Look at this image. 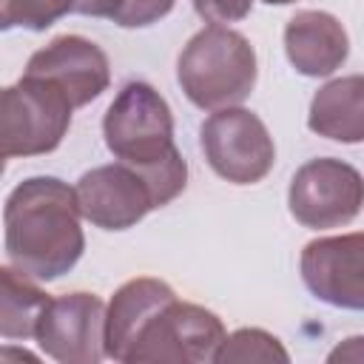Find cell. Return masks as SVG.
Returning a JSON list of instances; mask_svg holds the SVG:
<instances>
[{
    "instance_id": "obj_3",
    "label": "cell",
    "mask_w": 364,
    "mask_h": 364,
    "mask_svg": "<svg viewBox=\"0 0 364 364\" xmlns=\"http://www.w3.org/2000/svg\"><path fill=\"white\" fill-rule=\"evenodd\" d=\"M80 202L88 219L102 228H125L136 222L148 208H154L148 188L139 176L122 168H100L80 179Z\"/></svg>"
},
{
    "instance_id": "obj_6",
    "label": "cell",
    "mask_w": 364,
    "mask_h": 364,
    "mask_svg": "<svg viewBox=\"0 0 364 364\" xmlns=\"http://www.w3.org/2000/svg\"><path fill=\"white\" fill-rule=\"evenodd\" d=\"M276 3H287V0H276Z\"/></svg>"
},
{
    "instance_id": "obj_1",
    "label": "cell",
    "mask_w": 364,
    "mask_h": 364,
    "mask_svg": "<svg viewBox=\"0 0 364 364\" xmlns=\"http://www.w3.org/2000/svg\"><path fill=\"white\" fill-rule=\"evenodd\" d=\"M9 256L40 279L71 267L82 250L74 216V193L57 179H28L6 205Z\"/></svg>"
},
{
    "instance_id": "obj_5",
    "label": "cell",
    "mask_w": 364,
    "mask_h": 364,
    "mask_svg": "<svg viewBox=\"0 0 364 364\" xmlns=\"http://www.w3.org/2000/svg\"><path fill=\"white\" fill-rule=\"evenodd\" d=\"M0 171H3V156H0Z\"/></svg>"
},
{
    "instance_id": "obj_4",
    "label": "cell",
    "mask_w": 364,
    "mask_h": 364,
    "mask_svg": "<svg viewBox=\"0 0 364 364\" xmlns=\"http://www.w3.org/2000/svg\"><path fill=\"white\" fill-rule=\"evenodd\" d=\"M171 3L173 0H128V6L114 17L119 20V26H148L154 17L165 14Z\"/></svg>"
},
{
    "instance_id": "obj_2",
    "label": "cell",
    "mask_w": 364,
    "mask_h": 364,
    "mask_svg": "<svg viewBox=\"0 0 364 364\" xmlns=\"http://www.w3.org/2000/svg\"><path fill=\"white\" fill-rule=\"evenodd\" d=\"M105 139L114 154H119L125 162H139L142 168L179 159L176 148L171 145L168 105L142 82L125 85L119 100L108 108Z\"/></svg>"
}]
</instances>
